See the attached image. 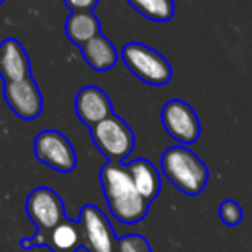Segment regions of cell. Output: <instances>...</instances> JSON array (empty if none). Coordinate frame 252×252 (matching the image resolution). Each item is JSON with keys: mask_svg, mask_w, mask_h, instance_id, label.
<instances>
[{"mask_svg": "<svg viewBox=\"0 0 252 252\" xmlns=\"http://www.w3.org/2000/svg\"><path fill=\"white\" fill-rule=\"evenodd\" d=\"M100 185L112 218L123 224H135L149 213V206L137 192L125 162L107 161L100 168Z\"/></svg>", "mask_w": 252, "mask_h": 252, "instance_id": "cell-1", "label": "cell"}, {"mask_svg": "<svg viewBox=\"0 0 252 252\" xmlns=\"http://www.w3.org/2000/svg\"><path fill=\"white\" fill-rule=\"evenodd\" d=\"M161 173L185 195H199L209 182V169L187 145H173L161 158Z\"/></svg>", "mask_w": 252, "mask_h": 252, "instance_id": "cell-2", "label": "cell"}, {"mask_svg": "<svg viewBox=\"0 0 252 252\" xmlns=\"http://www.w3.org/2000/svg\"><path fill=\"white\" fill-rule=\"evenodd\" d=\"M119 57L131 74L152 87H164L173 78V67L168 59L145 43H125Z\"/></svg>", "mask_w": 252, "mask_h": 252, "instance_id": "cell-3", "label": "cell"}, {"mask_svg": "<svg viewBox=\"0 0 252 252\" xmlns=\"http://www.w3.org/2000/svg\"><path fill=\"white\" fill-rule=\"evenodd\" d=\"M90 137L98 152L104 154L107 161L123 162L135 149L133 130L118 114H111L90 128Z\"/></svg>", "mask_w": 252, "mask_h": 252, "instance_id": "cell-4", "label": "cell"}, {"mask_svg": "<svg viewBox=\"0 0 252 252\" xmlns=\"http://www.w3.org/2000/svg\"><path fill=\"white\" fill-rule=\"evenodd\" d=\"M161 121L166 133L180 145H192L202 135V126L197 112L189 102L182 98H171L162 105Z\"/></svg>", "mask_w": 252, "mask_h": 252, "instance_id": "cell-5", "label": "cell"}, {"mask_svg": "<svg viewBox=\"0 0 252 252\" xmlns=\"http://www.w3.org/2000/svg\"><path fill=\"white\" fill-rule=\"evenodd\" d=\"M25 209L32 223L36 226V233L32 237V240H36L49 233L54 226H57L66 218L63 199L56 190L49 189V187H38L33 190L26 199Z\"/></svg>", "mask_w": 252, "mask_h": 252, "instance_id": "cell-6", "label": "cell"}, {"mask_svg": "<svg viewBox=\"0 0 252 252\" xmlns=\"http://www.w3.org/2000/svg\"><path fill=\"white\" fill-rule=\"evenodd\" d=\"M35 158L42 164L59 173H71L78 164V156L73 144L57 130H43L36 135L33 144Z\"/></svg>", "mask_w": 252, "mask_h": 252, "instance_id": "cell-7", "label": "cell"}, {"mask_svg": "<svg viewBox=\"0 0 252 252\" xmlns=\"http://www.w3.org/2000/svg\"><path fill=\"white\" fill-rule=\"evenodd\" d=\"M78 223L83 235V247L88 252H116L118 238L104 213L94 204L81 207Z\"/></svg>", "mask_w": 252, "mask_h": 252, "instance_id": "cell-8", "label": "cell"}, {"mask_svg": "<svg viewBox=\"0 0 252 252\" xmlns=\"http://www.w3.org/2000/svg\"><path fill=\"white\" fill-rule=\"evenodd\" d=\"M4 98L9 109L18 118L26 119V121L36 119L43 111L42 92L33 76L4 83Z\"/></svg>", "mask_w": 252, "mask_h": 252, "instance_id": "cell-9", "label": "cell"}, {"mask_svg": "<svg viewBox=\"0 0 252 252\" xmlns=\"http://www.w3.org/2000/svg\"><path fill=\"white\" fill-rule=\"evenodd\" d=\"M49 247L52 252H76L83 247V235H81V226L78 221H73L69 218H64L57 226H54L49 233L43 237L32 240V238H23L21 247Z\"/></svg>", "mask_w": 252, "mask_h": 252, "instance_id": "cell-10", "label": "cell"}, {"mask_svg": "<svg viewBox=\"0 0 252 252\" xmlns=\"http://www.w3.org/2000/svg\"><path fill=\"white\" fill-rule=\"evenodd\" d=\"M74 111L81 123L87 128H94L97 123L104 121L112 112V102L102 88L88 85L76 94L74 98Z\"/></svg>", "mask_w": 252, "mask_h": 252, "instance_id": "cell-11", "label": "cell"}, {"mask_svg": "<svg viewBox=\"0 0 252 252\" xmlns=\"http://www.w3.org/2000/svg\"><path fill=\"white\" fill-rule=\"evenodd\" d=\"M32 76V63L26 49L16 38H5L0 43V78L7 81H19Z\"/></svg>", "mask_w": 252, "mask_h": 252, "instance_id": "cell-12", "label": "cell"}, {"mask_svg": "<svg viewBox=\"0 0 252 252\" xmlns=\"http://www.w3.org/2000/svg\"><path fill=\"white\" fill-rule=\"evenodd\" d=\"M126 169L130 173V178L133 182L137 192L142 195V199L147 204H152L158 199L159 192H161L162 178L161 171L152 164L149 159H133L130 162H125Z\"/></svg>", "mask_w": 252, "mask_h": 252, "instance_id": "cell-13", "label": "cell"}, {"mask_svg": "<svg viewBox=\"0 0 252 252\" xmlns=\"http://www.w3.org/2000/svg\"><path fill=\"white\" fill-rule=\"evenodd\" d=\"M80 49L85 63L97 73H105V71L112 69L119 59L118 49L104 33L95 35L87 43H83Z\"/></svg>", "mask_w": 252, "mask_h": 252, "instance_id": "cell-14", "label": "cell"}, {"mask_svg": "<svg viewBox=\"0 0 252 252\" xmlns=\"http://www.w3.org/2000/svg\"><path fill=\"white\" fill-rule=\"evenodd\" d=\"M64 32H66V36L71 43L81 47L100 33V21L94 14V11L71 12L66 19V25H64Z\"/></svg>", "mask_w": 252, "mask_h": 252, "instance_id": "cell-15", "label": "cell"}, {"mask_svg": "<svg viewBox=\"0 0 252 252\" xmlns=\"http://www.w3.org/2000/svg\"><path fill=\"white\" fill-rule=\"evenodd\" d=\"M145 19L154 23H166L175 16V0H126Z\"/></svg>", "mask_w": 252, "mask_h": 252, "instance_id": "cell-16", "label": "cell"}, {"mask_svg": "<svg viewBox=\"0 0 252 252\" xmlns=\"http://www.w3.org/2000/svg\"><path fill=\"white\" fill-rule=\"evenodd\" d=\"M116 252H152L151 244L142 235H125L118 238Z\"/></svg>", "mask_w": 252, "mask_h": 252, "instance_id": "cell-17", "label": "cell"}, {"mask_svg": "<svg viewBox=\"0 0 252 252\" xmlns=\"http://www.w3.org/2000/svg\"><path fill=\"white\" fill-rule=\"evenodd\" d=\"M218 213H220L221 221H223L224 224H228V226H237L242 221V218H244V211H242L240 204L231 199L223 200V202L220 204V211H218Z\"/></svg>", "mask_w": 252, "mask_h": 252, "instance_id": "cell-18", "label": "cell"}, {"mask_svg": "<svg viewBox=\"0 0 252 252\" xmlns=\"http://www.w3.org/2000/svg\"><path fill=\"white\" fill-rule=\"evenodd\" d=\"M71 12H90L97 7L98 0H64Z\"/></svg>", "mask_w": 252, "mask_h": 252, "instance_id": "cell-19", "label": "cell"}, {"mask_svg": "<svg viewBox=\"0 0 252 252\" xmlns=\"http://www.w3.org/2000/svg\"><path fill=\"white\" fill-rule=\"evenodd\" d=\"M4 2H5V0H0V4H4Z\"/></svg>", "mask_w": 252, "mask_h": 252, "instance_id": "cell-20", "label": "cell"}]
</instances>
